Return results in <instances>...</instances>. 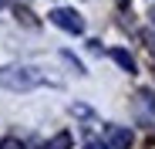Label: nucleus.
<instances>
[{
    "mask_svg": "<svg viewBox=\"0 0 155 149\" xmlns=\"http://www.w3.org/2000/svg\"><path fill=\"white\" fill-rule=\"evenodd\" d=\"M47 81V74L31 68V64H7V68H0V85L10 88V92H31L37 85Z\"/></svg>",
    "mask_w": 155,
    "mask_h": 149,
    "instance_id": "obj_1",
    "label": "nucleus"
},
{
    "mask_svg": "<svg viewBox=\"0 0 155 149\" xmlns=\"http://www.w3.org/2000/svg\"><path fill=\"white\" fill-rule=\"evenodd\" d=\"M47 17H51L54 27H61L68 34H84V17L78 14V10H71V7H54Z\"/></svg>",
    "mask_w": 155,
    "mask_h": 149,
    "instance_id": "obj_2",
    "label": "nucleus"
},
{
    "mask_svg": "<svg viewBox=\"0 0 155 149\" xmlns=\"http://www.w3.org/2000/svg\"><path fill=\"white\" fill-rule=\"evenodd\" d=\"M105 142L111 149H128L135 142V136H132V129H125V126H105Z\"/></svg>",
    "mask_w": 155,
    "mask_h": 149,
    "instance_id": "obj_3",
    "label": "nucleus"
},
{
    "mask_svg": "<svg viewBox=\"0 0 155 149\" xmlns=\"http://www.w3.org/2000/svg\"><path fill=\"white\" fill-rule=\"evenodd\" d=\"M111 58H115V64H118V68H125L128 74H135V58L128 54V51H121V47H115V51H111Z\"/></svg>",
    "mask_w": 155,
    "mask_h": 149,
    "instance_id": "obj_4",
    "label": "nucleus"
},
{
    "mask_svg": "<svg viewBox=\"0 0 155 149\" xmlns=\"http://www.w3.org/2000/svg\"><path fill=\"white\" fill-rule=\"evenodd\" d=\"M44 149H71V132H58V136L51 139Z\"/></svg>",
    "mask_w": 155,
    "mask_h": 149,
    "instance_id": "obj_5",
    "label": "nucleus"
},
{
    "mask_svg": "<svg viewBox=\"0 0 155 149\" xmlns=\"http://www.w3.org/2000/svg\"><path fill=\"white\" fill-rule=\"evenodd\" d=\"M0 149H24L20 139H0Z\"/></svg>",
    "mask_w": 155,
    "mask_h": 149,
    "instance_id": "obj_6",
    "label": "nucleus"
},
{
    "mask_svg": "<svg viewBox=\"0 0 155 149\" xmlns=\"http://www.w3.org/2000/svg\"><path fill=\"white\" fill-rule=\"evenodd\" d=\"M17 17H20L24 24H31V27H34V14H31V10H20V7H17Z\"/></svg>",
    "mask_w": 155,
    "mask_h": 149,
    "instance_id": "obj_7",
    "label": "nucleus"
},
{
    "mask_svg": "<svg viewBox=\"0 0 155 149\" xmlns=\"http://www.w3.org/2000/svg\"><path fill=\"white\" fill-rule=\"evenodd\" d=\"M84 149H111V146H108V142H98V139H88Z\"/></svg>",
    "mask_w": 155,
    "mask_h": 149,
    "instance_id": "obj_8",
    "label": "nucleus"
},
{
    "mask_svg": "<svg viewBox=\"0 0 155 149\" xmlns=\"http://www.w3.org/2000/svg\"><path fill=\"white\" fill-rule=\"evenodd\" d=\"M115 4H118V7H128V0H115Z\"/></svg>",
    "mask_w": 155,
    "mask_h": 149,
    "instance_id": "obj_9",
    "label": "nucleus"
},
{
    "mask_svg": "<svg viewBox=\"0 0 155 149\" xmlns=\"http://www.w3.org/2000/svg\"><path fill=\"white\" fill-rule=\"evenodd\" d=\"M4 4H7V0H0V7H4Z\"/></svg>",
    "mask_w": 155,
    "mask_h": 149,
    "instance_id": "obj_10",
    "label": "nucleus"
},
{
    "mask_svg": "<svg viewBox=\"0 0 155 149\" xmlns=\"http://www.w3.org/2000/svg\"><path fill=\"white\" fill-rule=\"evenodd\" d=\"M152 24H155V14H152Z\"/></svg>",
    "mask_w": 155,
    "mask_h": 149,
    "instance_id": "obj_11",
    "label": "nucleus"
}]
</instances>
